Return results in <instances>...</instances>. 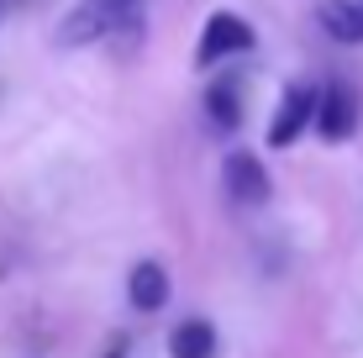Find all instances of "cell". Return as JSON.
Here are the masks:
<instances>
[{
	"mask_svg": "<svg viewBox=\"0 0 363 358\" xmlns=\"http://www.w3.org/2000/svg\"><path fill=\"white\" fill-rule=\"evenodd\" d=\"M143 27V0H79L64 21H58V47H95L116 32Z\"/></svg>",
	"mask_w": 363,
	"mask_h": 358,
	"instance_id": "6da1fadb",
	"label": "cell"
},
{
	"mask_svg": "<svg viewBox=\"0 0 363 358\" xmlns=\"http://www.w3.org/2000/svg\"><path fill=\"white\" fill-rule=\"evenodd\" d=\"M253 43H258V32L247 27L237 11H211L206 32H200V43H195V69H216V64H227V58L247 53Z\"/></svg>",
	"mask_w": 363,
	"mask_h": 358,
	"instance_id": "7a4b0ae2",
	"label": "cell"
},
{
	"mask_svg": "<svg viewBox=\"0 0 363 358\" xmlns=\"http://www.w3.org/2000/svg\"><path fill=\"white\" fill-rule=\"evenodd\" d=\"M221 190L232 195V206H247V211H258V206H269L274 195V179L264 169V158L247 153V147H232L227 158H221Z\"/></svg>",
	"mask_w": 363,
	"mask_h": 358,
	"instance_id": "3957f363",
	"label": "cell"
},
{
	"mask_svg": "<svg viewBox=\"0 0 363 358\" xmlns=\"http://www.w3.org/2000/svg\"><path fill=\"white\" fill-rule=\"evenodd\" d=\"M316 106H321V84H290L274 106L269 121V147H295L300 132L316 127Z\"/></svg>",
	"mask_w": 363,
	"mask_h": 358,
	"instance_id": "277c9868",
	"label": "cell"
},
{
	"mask_svg": "<svg viewBox=\"0 0 363 358\" xmlns=\"http://www.w3.org/2000/svg\"><path fill=\"white\" fill-rule=\"evenodd\" d=\"M358 121H363V101H358V90L347 79H332V84H321V106H316V132H321V142H347L358 132Z\"/></svg>",
	"mask_w": 363,
	"mask_h": 358,
	"instance_id": "5b68a950",
	"label": "cell"
},
{
	"mask_svg": "<svg viewBox=\"0 0 363 358\" xmlns=\"http://www.w3.org/2000/svg\"><path fill=\"white\" fill-rule=\"evenodd\" d=\"M206 121H211L216 138H232V132L242 127V84H237L232 74L206 84Z\"/></svg>",
	"mask_w": 363,
	"mask_h": 358,
	"instance_id": "8992f818",
	"label": "cell"
},
{
	"mask_svg": "<svg viewBox=\"0 0 363 358\" xmlns=\"http://www.w3.org/2000/svg\"><path fill=\"white\" fill-rule=\"evenodd\" d=\"M127 301L137 306V311H164V306H169V269L153 264V258L132 264V274H127Z\"/></svg>",
	"mask_w": 363,
	"mask_h": 358,
	"instance_id": "52a82bcc",
	"label": "cell"
},
{
	"mask_svg": "<svg viewBox=\"0 0 363 358\" xmlns=\"http://www.w3.org/2000/svg\"><path fill=\"white\" fill-rule=\"evenodd\" d=\"M316 21H321V32H327L332 43H342V47L363 43V0H321Z\"/></svg>",
	"mask_w": 363,
	"mask_h": 358,
	"instance_id": "ba28073f",
	"label": "cell"
},
{
	"mask_svg": "<svg viewBox=\"0 0 363 358\" xmlns=\"http://www.w3.org/2000/svg\"><path fill=\"white\" fill-rule=\"evenodd\" d=\"M169 358H216V327L206 316H190L169 332Z\"/></svg>",
	"mask_w": 363,
	"mask_h": 358,
	"instance_id": "9c48e42d",
	"label": "cell"
}]
</instances>
